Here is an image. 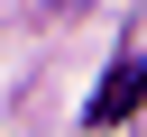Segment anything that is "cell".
<instances>
[{
    "label": "cell",
    "instance_id": "1",
    "mask_svg": "<svg viewBox=\"0 0 147 137\" xmlns=\"http://www.w3.org/2000/svg\"><path fill=\"white\" fill-rule=\"evenodd\" d=\"M138 100H147V64L129 55V64H110V82L92 91V128H119V119H129Z\"/></svg>",
    "mask_w": 147,
    "mask_h": 137
}]
</instances>
